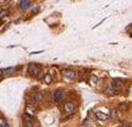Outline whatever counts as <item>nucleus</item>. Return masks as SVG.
<instances>
[{
  "mask_svg": "<svg viewBox=\"0 0 132 127\" xmlns=\"http://www.w3.org/2000/svg\"><path fill=\"white\" fill-rule=\"evenodd\" d=\"M37 103H40V101H43V99H44V94H43L42 92H39V93H34L33 95H31Z\"/></svg>",
  "mask_w": 132,
  "mask_h": 127,
  "instance_id": "obj_8",
  "label": "nucleus"
},
{
  "mask_svg": "<svg viewBox=\"0 0 132 127\" xmlns=\"http://www.w3.org/2000/svg\"><path fill=\"white\" fill-rule=\"evenodd\" d=\"M7 14H9V11H7V10H3V11L0 12V20H3Z\"/></svg>",
  "mask_w": 132,
  "mask_h": 127,
  "instance_id": "obj_14",
  "label": "nucleus"
},
{
  "mask_svg": "<svg viewBox=\"0 0 132 127\" xmlns=\"http://www.w3.org/2000/svg\"><path fill=\"white\" fill-rule=\"evenodd\" d=\"M127 109H128V104L127 103H120V105H119V111L125 113V111H127Z\"/></svg>",
  "mask_w": 132,
  "mask_h": 127,
  "instance_id": "obj_11",
  "label": "nucleus"
},
{
  "mask_svg": "<svg viewBox=\"0 0 132 127\" xmlns=\"http://www.w3.org/2000/svg\"><path fill=\"white\" fill-rule=\"evenodd\" d=\"M111 118H116L118 117V110L116 109H111L110 110V115H109Z\"/></svg>",
  "mask_w": 132,
  "mask_h": 127,
  "instance_id": "obj_13",
  "label": "nucleus"
},
{
  "mask_svg": "<svg viewBox=\"0 0 132 127\" xmlns=\"http://www.w3.org/2000/svg\"><path fill=\"white\" fill-rule=\"evenodd\" d=\"M76 109V105L73 101H66L65 105H64V110H65L66 114H72L75 111Z\"/></svg>",
  "mask_w": 132,
  "mask_h": 127,
  "instance_id": "obj_3",
  "label": "nucleus"
},
{
  "mask_svg": "<svg viewBox=\"0 0 132 127\" xmlns=\"http://www.w3.org/2000/svg\"><path fill=\"white\" fill-rule=\"evenodd\" d=\"M12 71H15L14 67H9V69H6V70H5V72H7V73H9V72H12Z\"/></svg>",
  "mask_w": 132,
  "mask_h": 127,
  "instance_id": "obj_17",
  "label": "nucleus"
},
{
  "mask_svg": "<svg viewBox=\"0 0 132 127\" xmlns=\"http://www.w3.org/2000/svg\"><path fill=\"white\" fill-rule=\"evenodd\" d=\"M105 93H106V94H108V95H114V94H116L118 92H116V90L114 89V88H113V87H111V86H109L108 88L105 89Z\"/></svg>",
  "mask_w": 132,
  "mask_h": 127,
  "instance_id": "obj_12",
  "label": "nucleus"
},
{
  "mask_svg": "<svg viewBox=\"0 0 132 127\" xmlns=\"http://www.w3.org/2000/svg\"><path fill=\"white\" fill-rule=\"evenodd\" d=\"M61 73L64 76V78H66V80H78V73L72 70H62Z\"/></svg>",
  "mask_w": 132,
  "mask_h": 127,
  "instance_id": "obj_2",
  "label": "nucleus"
},
{
  "mask_svg": "<svg viewBox=\"0 0 132 127\" xmlns=\"http://www.w3.org/2000/svg\"><path fill=\"white\" fill-rule=\"evenodd\" d=\"M110 86H111V87H113L116 92H120V90L122 89V84H121L119 81H113V82L110 83Z\"/></svg>",
  "mask_w": 132,
  "mask_h": 127,
  "instance_id": "obj_9",
  "label": "nucleus"
},
{
  "mask_svg": "<svg viewBox=\"0 0 132 127\" xmlns=\"http://www.w3.org/2000/svg\"><path fill=\"white\" fill-rule=\"evenodd\" d=\"M29 6H31V1L29 0H21L19 3V7L21 10H27L29 9Z\"/></svg>",
  "mask_w": 132,
  "mask_h": 127,
  "instance_id": "obj_7",
  "label": "nucleus"
},
{
  "mask_svg": "<svg viewBox=\"0 0 132 127\" xmlns=\"http://www.w3.org/2000/svg\"><path fill=\"white\" fill-rule=\"evenodd\" d=\"M121 126H126V127H132V123H130V122H125V123H122Z\"/></svg>",
  "mask_w": 132,
  "mask_h": 127,
  "instance_id": "obj_18",
  "label": "nucleus"
},
{
  "mask_svg": "<svg viewBox=\"0 0 132 127\" xmlns=\"http://www.w3.org/2000/svg\"><path fill=\"white\" fill-rule=\"evenodd\" d=\"M0 1H1V3H5V1H7V0H0Z\"/></svg>",
  "mask_w": 132,
  "mask_h": 127,
  "instance_id": "obj_19",
  "label": "nucleus"
},
{
  "mask_svg": "<svg viewBox=\"0 0 132 127\" xmlns=\"http://www.w3.org/2000/svg\"><path fill=\"white\" fill-rule=\"evenodd\" d=\"M24 120H26V125H27V126H34L36 122H37L36 117L33 116L32 114H26V115H24Z\"/></svg>",
  "mask_w": 132,
  "mask_h": 127,
  "instance_id": "obj_4",
  "label": "nucleus"
},
{
  "mask_svg": "<svg viewBox=\"0 0 132 127\" xmlns=\"http://www.w3.org/2000/svg\"><path fill=\"white\" fill-rule=\"evenodd\" d=\"M94 115H95V117L98 118V120H100V121H106V120L109 118L108 114L103 113V111H95Z\"/></svg>",
  "mask_w": 132,
  "mask_h": 127,
  "instance_id": "obj_5",
  "label": "nucleus"
},
{
  "mask_svg": "<svg viewBox=\"0 0 132 127\" xmlns=\"http://www.w3.org/2000/svg\"><path fill=\"white\" fill-rule=\"evenodd\" d=\"M97 81H98V78H97L95 76H92V77H90V82H92L93 84H94V83L97 82Z\"/></svg>",
  "mask_w": 132,
  "mask_h": 127,
  "instance_id": "obj_16",
  "label": "nucleus"
},
{
  "mask_svg": "<svg viewBox=\"0 0 132 127\" xmlns=\"http://www.w3.org/2000/svg\"><path fill=\"white\" fill-rule=\"evenodd\" d=\"M52 81H53L52 76L48 75V73H45V75L42 77V82H43V83H45V84H49V83H52Z\"/></svg>",
  "mask_w": 132,
  "mask_h": 127,
  "instance_id": "obj_10",
  "label": "nucleus"
},
{
  "mask_svg": "<svg viewBox=\"0 0 132 127\" xmlns=\"http://www.w3.org/2000/svg\"><path fill=\"white\" fill-rule=\"evenodd\" d=\"M27 72H28L29 75L34 76V77H39L40 73H43L42 67H40V66H38V65H36V64H29L28 67H27Z\"/></svg>",
  "mask_w": 132,
  "mask_h": 127,
  "instance_id": "obj_1",
  "label": "nucleus"
},
{
  "mask_svg": "<svg viewBox=\"0 0 132 127\" xmlns=\"http://www.w3.org/2000/svg\"><path fill=\"white\" fill-rule=\"evenodd\" d=\"M62 98V90L61 89H57L54 92V95H53V100H54V103H59Z\"/></svg>",
  "mask_w": 132,
  "mask_h": 127,
  "instance_id": "obj_6",
  "label": "nucleus"
},
{
  "mask_svg": "<svg viewBox=\"0 0 132 127\" xmlns=\"http://www.w3.org/2000/svg\"><path fill=\"white\" fill-rule=\"evenodd\" d=\"M81 126H92V123H90V121L87 118V120H85L83 122L81 123Z\"/></svg>",
  "mask_w": 132,
  "mask_h": 127,
  "instance_id": "obj_15",
  "label": "nucleus"
}]
</instances>
